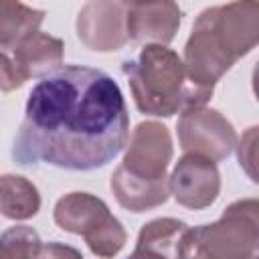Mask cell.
I'll list each match as a JSON object with an SVG mask.
<instances>
[{"mask_svg":"<svg viewBox=\"0 0 259 259\" xmlns=\"http://www.w3.org/2000/svg\"><path fill=\"white\" fill-rule=\"evenodd\" d=\"M182 20V10L176 2H125L127 40L140 45L168 47Z\"/></svg>","mask_w":259,"mask_h":259,"instance_id":"obj_10","label":"cell"},{"mask_svg":"<svg viewBox=\"0 0 259 259\" xmlns=\"http://www.w3.org/2000/svg\"><path fill=\"white\" fill-rule=\"evenodd\" d=\"M125 146L123 162L125 172L142 180H166V170L172 162V136L160 121H142L132 132Z\"/></svg>","mask_w":259,"mask_h":259,"instance_id":"obj_7","label":"cell"},{"mask_svg":"<svg viewBox=\"0 0 259 259\" xmlns=\"http://www.w3.org/2000/svg\"><path fill=\"white\" fill-rule=\"evenodd\" d=\"M168 190L184 208L202 210L210 206L221 192V172L217 162L196 154H184L168 176Z\"/></svg>","mask_w":259,"mask_h":259,"instance_id":"obj_8","label":"cell"},{"mask_svg":"<svg viewBox=\"0 0 259 259\" xmlns=\"http://www.w3.org/2000/svg\"><path fill=\"white\" fill-rule=\"evenodd\" d=\"M259 243V202L241 198L225 208L219 221L188 227L178 247V259H247Z\"/></svg>","mask_w":259,"mask_h":259,"instance_id":"obj_4","label":"cell"},{"mask_svg":"<svg viewBox=\"0 0 259 259\" xmlns=\"http://www.w3.org/2000/svg\"><path fill=\"white\" fill-rule=\"evenodd\" d=\"M53 219L59 229L81 235L89 251L101 259L115 257L125 241L127 233L119 219L109 212V206L95 194L69 192L55 204Z\"/></svg>","mask_w":259,"mask_h":259,"instance_id":"obj_5","label":"cell"},{"mask_svg":"<svg viewBox=\"0 0 259 259\" xmlns=\"http://www.w3.org/2000/svg\"><path fill=\"white\" fill-rule=\"evenodd\" d=\"M127 259H166V257L160 255V253H156V251H152V249H146V247L136 245L134 253H132Z\"/></svg>","mask_w":259,"mask_h":259,"instance_id":"obj_20","label":"cell"},{"mask_svg":"<svg viewBox=\"0 0 259 259\" xmlns=\"http://www.w3.org/2000/svg\"><path fill=\"white\" fill-rule=\"evenodd\" d=\"M40 210L38 188L20 174L0 176V214L10 221H28Z\"/></svg>","mask_w":259,"mask_h":259,"instance_id":"obj_13","label":"cell"},{"mask_svg":"<svg viewBox=\"0 0 259 259\" xmlns=\"http://www.w3.org/2000/svg\"><path fill=\"white\" fill-rule=\"evenodd\" d=\"M188 225L178 219H170V217L154 219L140 229L136 245L152 249L164 255L166 259H178V247H180V241Z\"/></svg>","mask_w":259,"mask_h":259,"instance_id":"obj_15","label":"cell"},{"mask_svg":"<svg viewBox=\"0 0 259 259\" xmlns=\"http://www.w3.org/2000/svg\"><path fill=\"white\" fill-rule=\"evenodd\" d=\"M123 75L136 107L154 117H172L206 105L214 89L194 85L176 51L160 45H146L138 57L123 61Z\"/></svg>","mask_w":259,"mask_h":259,"instance_id":"obj_3","label":"cell"},{"mask_svg":"<svg viewBox=\"0 0 259 259\" xmlns=\"http://www.w3.org/2000/svg\"><path fill=\"white\" fill-rule=\"evenodd\" d=\"M176 130L184 154H196L212 162L227 160L237 146L233 123L219 109L206 105L180 113Z\"/></svg>","mask_w":259,"mask_h":259,"instance_id":"obj_6","label":"cell"},{"mask_svg":"<svg viewBox=\"0 0 259 259\" xmlns=\"http://www.w3.org/2000/svg\"><path fill=\"white\" fill-rule=\"evenodd\" d=\"M75 28L79 40L89 51L111 53L123 49L127 42L125 2L93 0L83 4Z\"/></svg>","mask_w":259,"mask_h":259,"instance_id":"obj_9","label":"cell"},{"mask_svg":"<svg viewBox=\"0 0 259 259\" xmlns=\"http://www.w3.org/2000/svg\"><path fill=\"white\" fill-rule=\"evenodd\" d=\"M109 188L119 206L130 212H146L162 206L170 198L168 178L166 180H142L117 166L111 174Z\"/></svg>","mask_w":259,"mask_h":259,"instance_id":"obj_12","label":"cell"},{"mask_svg":"<svg viewBox=\"0 0 259 259\" xmlns=\"http://www.w3.org/2000/svg\"><path fill=\"white\" fill-rule=\"evenodd\" d=\"M235 148L241 168L253 182H257V125H251Z\"/></svg>","mask_w":259,"mask_h":259,"instance_id":"obj_17","label":"cell"},{"mask_svg":"<svg viewBox=\"0 0 259 259\" xmlns=\"http://www.w3.org/2000/svg\"><path fill=\"white\" fill-rule=\"evenodd\" d=\"M24 81L14 65V59L10 55L8 47H0V91H14L22 87Z\"/></svg>","mask_w":259,"mask_h":259,"instance_id":"obj_18","label":"cell"},{"mask_svg":"<svg viewBox=\"0 0 259 259\" xmlns=\"http://www.w3.org/2000/svg\"><path fill=\"white\" fill-rule=\"evenodd\" d=\"M45 20V10L22 2L0 0V47H10L38 30Z\"/></svg>","mask_w":259,"mask_h":259,"instance_id":"obj_14","label":"cell"},{"mask_svg":"<svg viewBox=\"0 0 259 259\" xmlns=\"http://www.w3.org/2000/svg\"><path fill=\"white\" fill-rule=\"evenodd\" d=\"M42 241L28 225H14L0 235V259H34Z\"/></svg>","mask_w":259,"mask_h":259,"instance_id":"obj_16","label":"cell"},{"mask_svg":"<svg viewBox=\"0 0 259 259\" xmlns=\"http://www.w3.org/2000/svg\"><path fill=\"white\" fill-rule=\"evenodd\" d=\"M247 259H257V255H251V257H247Z\"/></svg>","mask_w":259,"mask_h":259,"instance_id":"obj_21","label":"cell"},{"mask_svg":"<svg viewBox=\"0 0 259 259\" xmlns=\"http://www.w3.org/2000/svg\"><path fill=\"white\" fill-rule=\"evenodd\" d=\"M8 49L24 83L28 79H42L63 67L65 42L49 32L36 30Z\"/></svg>","mask_w":259,"mask_h":259,"instance_id":"obj_11","label":"cell"},{"mask_svg":"<svg viewBox=\"0 0 259 259\" xmlns=\"http://www.w3.org/2000/svg\"><path fill=\"white\" fill-rule=\"evenodd\" d=\"M259 40V4L239 0L204 8L194 20L184 45V69L188 79L204 89L217 81Z\"/></svg>","mask_w":259,"mask_h":259,"instance_id":"obj_2","label":"cell"},{"mask_svg":"<svg viewBox=\"0 0 259 259\" xmlns=\"http://www.w3.org/2000/svg\"><path fill=\"white\" fill-rule=\"evenodd\" d=\"M34 259H83L81 251L67 245V243H61V241H49V243H42L36 257Z\"/></svg>","mask_w":259,"mask_h":259,"instance_id":"obj_19","label":"cell"},{"mask_svg":"<svg viewBox=\"0 0 259 259\" xmlns=\"http://www.w3.org/2000/svg\"><path fill=\"white\" fill-rule=\"evenodd\" d=\"M127 140L130 113L117 81L101 69L63 65L30 89L12 160L89 172L109 164Z\"/></svg>","mask_w":259,"mask_h":259,"instance_id":"obj_1","label":"cell"}]
</instances>
